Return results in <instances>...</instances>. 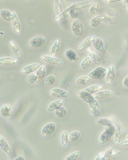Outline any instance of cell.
<instances>
[{
  "instance_id": "6da1fadb",
  "label": "cell",
  "mask_w": 128,
  "mask_h": 160,
  "mask_svg": "<svg viewBox=\"0 0 128 160\" xmlns=\"http://www.w3.org/2000/svg\"><path fill=\"white\" fill-rule=\"evenodd\" d=\"M77 96H78V98H80L81 99H83L84 102L87 103L89 105L90 108L100 109V104H99V102H98V100H97L96 98L93 97V95L87 94V93L83 92L82 90H80V91L77 92Z\"/></svg>"
},
{
  "instance_id": "7a4b0ae2",
  "label": "cell",
  "mask_w": 128,
  "mask_h": 160,
  "mask_svg": "<svg viewBox=\"0 0 128 160\" xmlns=\"http://www.w3.org/2000/svg\"><path fill=\"white\" fill-rule=\"evenodd\" d=\"M106 129L102 132V133L100 135V139H99V142L100 144H104L107 141L110 140V138H112L115 133V128L114 125H110V126H105Z\"/></svg>"
},
{
  "instance_id": "3957f363",
  "label": "cell",
  "mask_w": 128,
  "mask_h": 160,
  "mask_svg": "<svg viewBox=\"0 0 128 160\" xmlns=\"http://www.w3.org/2000/svg\"><path fill=\"white\" fill-rule=\"evenodd\" d=\"M107 73V69L104 68L102 66H98L95 69L90 71L88 73V76L90 77V79H94V80H101L104 77L106 76Z\"/></svg>"
},
{
  "instance_id": "277c9868",
  "label": "cell",
  "mask_w": 128,
  "mask_h": 160,
  "mask_svg": "<svg viewBox=\"0 0 128 160\" xmlns=\"http://www.w3.org/2000/svg\"><path fill=\"white\" fill-rule=\"evenodd\" d=\"M45 43V37H43V36H36V37L32 38V39L29 41L28 46L31 47V48H41Z\"/></svg>"
},
{
  "instance_id": "5b68a950",
  "label": "cell",
  "mask_w": 128,
  "mask_h": 160,
  "mask_svg": "<svg viewBox=\"0 0 128 160\" xmlns=\"http://www.w3.org/2000/svg\"><path fill=\"white\" fill-rule=\"evenodd\" d=\"M40 58H41V60H43L44 62L48 63V64H54V65H58V66L64 64V62L62 59L50 56V55H42Z\"/></svg>"
},
{
  "instance_id": "8992f818",
  "label": "cell",
  "mask_w": 128,
  "mask_h": 160,
  "mask_svg": "<svg viewBox=\"0 0 128 160\" xmlns=\"http://www.w3.org/2000/svg\"><path fill=\"white\" fill-rule=\"evenodd\" d=\"M72 32L76 36L80 37L83 34V25L81 22V21L78 19H74L72 22Z\"/></svg>"
},
{
  "instance_id": "52a82bcc",
  "label": "cell",
  "mask_w": 128,
  "mask_h": 160,
  "mask_svg": "<svg viewBox=\"0 0 128 160\" xmlns=\"http://www.w3.org/2000/svg\"><path fill=\"white\" fill-rule=\"evenodd\" d=\"M77 9H79V8H78V2L73 4V5L70 6L68 8H66L64 11L61 12V13H59L58 16L56 17V21H60V20L64 19V17H66L67 15H69V14H70L71 13H73L74 11H76Z\"/></svg>"
},
{
  "instance_id": "ba28073f",
  "label": "cell",
  "mask_w": 128,
  "mask_h": 160,
  "mask_svg": "<svg viewBox=\"0 0 128 160\" xmlns=\"http://www.w3.org/2000/svg\"><path fill=\"white\" fill-rule=\"evenodd\" d=\"M50 95L55 98H65L69 96V93L66 91V90H63V89H60V88H53L49 91Z\"/></svg>"
},
{
  "instance_id": "9c48e42d",
  "label": "cell",
  "mask_w": 128,
  "mask_h": 160,
  "mask_svg": "<svg viewBox=\"0 0 128 160\" xmlns=\"http://www.w3.org/2000/svg\"><path fill=\"white\" fill-rule=\"evenodd\" d=\"M56 131V124L55 122H49L43 126L41 129V134L43 136H49Z\"/></svg>"
},
{
  "instance_id": "30bf717a",
  "label": "cell",
  "mask_w": 128,
  "mask_h": 160,
  "mask_svg": "<svg viewBox=\"0 0 128 160\" xmlns=\"http://www.w3.org/2000/svg\"><path fill=\"white\" fill-rule=\"evenodd\" d=\"M0 114L5 118L10 117L12 115V114H13L12 106L10 104H4V105H2L1 108H0Z\"/></svg>"
},
{
  "instance_id": "8fae6325",
  "label": "cell",
  "mask_w": 128,
  "mask_h": 160,
  "mask_svg": "<svg viewBox=\"0 0 128 160\" xmlns=\"http://www.w3.org/2000/svg\"><path fill=\"white\" fill-rule=\"evenodd\" d=\"M18 63V59L12 58V57H5V58H0V65L3 66H11L15 65Z\"/></svg>"
},
{
  "instance_id": "7c38bea8",
  "label": "cell",
  "mask_w": 128,
  "mask_h": 160,
  "mask_svg": "<svg viewBox=\"0 0 128 160\" xmlns=\"http://www.w3.org/2000/svg\"><path fill=\"white\" fill-rule=\"evenodd\" d=\"M94 38H95L94 36H90V37L86 38V39H84L83 42L81 43V45H79V47H78V50H79V51H83V50L88 49L90 46L92 45Z\"/></svg>"
},
{
  "instance_id": "4fadbf2b",
  "label": "cell",
  "mask_w": 128,
  "mask_h": 160,
  "mask_svg": "<svg viewBox=\"0 0 128 160\" xmlns=\"http://www.w3.org/2000/svg\"><path fill=\"white\" fill-rule=\"evenodd\" d=\"M0 148L7 155H11L12 153V148L10 147L9 143L7 142L6 138H4L2 135H0Z\"/></svg>"
},
{
  "instance_id": "5bb4252c",
  "label": "cell",
  "mask_w": 128,
  "mask_h": 160,
  "mask_svg": "<svg viewBox=\"0 0 128 160\" xmlns=\"http://www.w3.org/2000/svg\"><path fill=\"white\" fill-rule=\"evenodd\" d=\"M12 24H13V29L14 32L16 33H20L21 30H22V26H21V22H20V20L17 16V13L15 12H12Z\"/></svg>"
},
{
  "instance_id": "9a60e30c",
  "label": "cell",
  "mask_w": 128,
  "mask_h": 160,
  "mask_svg": "<svg viewBox=\"0 0 128 160\" xmlns=\"http://www.w3.org/2000/svg\"><path fill=\"white\" fill-rule=\"evenodd\" d=\"M115 77V69L114 65H110L109 69L107 70V73H106V82L107 83H112L114 82Z\"/></svg>"
},
{
  "instance_id": "2e32d148",
  "label": "cell",
  "mask_w": 128,
  "mask_h": 160,
  "mask_svg": "<svg viewBox=\"0 0 128 160\" xmlns=\"http://www.w3.org/2000/svg\"><path fill=\"white\" fill-rule=\"evenodd\" d=\"M113 91L111 90H100L96 92L95 94H93V97L96 99H103V98H107L113 96Z\"/></svg>"
},
{
  "instance_id": "e0dca14e",
  "label": "cell",
  "mask_w": 128,
  "mask_h": 160,
  "mask_svg": "<svg viewBox=\"0 0 128 160\" xmlns=\"http://www.w3.org/2000/svg\"><path fill=\"white\" fill-rule=\"evenodd\" d=\"M39 66H40V64H38V63L28 64V65L24 66L21 72H22V73H32V72H34L38 70Z\"/></svg>"
},
{
  "instance_id": "ac0fdd59",
  "label": "cell",
  "mask_w": 128,
  "mask_h": 160,
  "mask_svg": "<svg viewBox=\"0 0 128 160\" xmlns=\"http://www.w3.org/2000/svg\"><path fill=\"white\" fill-rule=\"evenodd\" d=\"M9 45H10V48H11L12 51H13L18 58H22V57H23V50H22V48H20V46L17 45V43H16L14 40H10V41H9Z\"/></svg>"
},
{
  "instance_id": "d6986e66",
  "label": "cell",
  "mask_w": 128,
  "mask_h": 160,
  "mask_svg": "<svg viewBox=\"0 0 128 160\" xmlns=\"http://www.w3.org/2000/svg\"><path fill=\"white\" fill-rule=\"evenodd\" d=\"M64 56H65L66 59H68L70 62H73V63H75L79 59V56L77 55L76 52L73 49H67L64 53Z\"/></svg>"
},
{
  "instance_id": "ffe728a7",
  "label": "cell",
  "mask_w": 128,
  "mask_h": 160,
  "mask_svg": "<svg viewBox=\"0 0 128 160\" xmlns=\"http://www.w3.org/2000/svg\"><path fill=\"white\" fill-rule=\"evenodd\" d=\"M64 105V101L63 99H58V100H55V101H52L49 106L48 107V111L49 112H55L57 109H58L59 108L63 107Z\"/></svg>"
},
{
  "instance_id": "44dd1931",
  "label": "cell",
  "mask_w": 128,
  "mask_h": 160,
  "mask_svg": "<svg viewBox=\"0 0 128 160\" xmlns=\"http://www.w3.org/2000/svg\"><path fill=\"white\" fill-rule=\"evenodd\" d=\"M60 46H61V38H58V39L55 40V42L53 43V45L50 48V56L56 57V55L58 54L60 49Z\"/></svg>"
},
{
  "instance_id": "7402d4cb",
  "label": "cell",
  "mask_w": 128,
  "mask_h": 160,
  "mask_svg": "<svg viewBox=\"0 0 128 160\" xmlns=\"http://www.w3.org/2000/svg\"><path fill=\"white\" fill-rule=\"evenodd\" d=\"M45 73H46V67L44 65H40L39 67H38V69L36 71V82L38 83V82H40L42 80H43V78L45 76Z\"/></svg>"
},
{
  "instance_id": "603a6c76",
  "label": "cell",
  "mask_w": 128,
  "mask_h": 160,
  "mask_svg": "<svg viewBox=\"0 0 128 160\" xmlns=\"http://www.w3.org/2000/svg\"><path fill=\"white\" fill-rule=\"evenodd\" d=\"M101 88H102L101 85H90L89 87H87L86 89L82 90V91L87 93V94H90V95H93L98 91L101 90Z\"/></svg>"
},
{
  "instance_id": "cb8c5ba5",
  "label": "cell",
  "mask_w": 128,
  "mask_h": 160,
  "mask_svg": "<svg viewBox=\"0 0 128 160\" xmlns=\"http://www.w3.org/2000/svg\"><path fill=\"white\" fill-rule=\"evenodd\" d=\"M92 45L94 47V48L98 50V51H102L103 49H104V41H103L102 39L100 38H94V40H93V43H92Z\"/></svg>"
},
{
  "instance_id": "d4e9b609",
  "label": "cell",
  "mask_w": 128,
  "mask_h": 160,
  "mask_svg": "<svg viewBox=\"0 0 128 160\" xmlns=\"http://www.w3.org/2000/svg\"><path fill=\"white\" fill-rule=\"evenodd\" d=\"M88 53H89V58H90L91 61H93V63L96 64H100V62H101V59L100 58V56L97 54L96 52H94L92 49H89L88 50Z\"/></svg>"
},
{
  "instance_id": "484cf974",
  "label": "cell",
  "mask_w": 128,
  "mask_h": 160,
  "mask_svg": "<svg viewBox=\"0 0 128 160\" xmlns=\"http://www.w3.org/2000/svg\"><path fill=\"white\" fill-rule=\"evenodd\" d=\"M60 141H61V145L63 147H66L68 145L69 142V134L66 131H63L60 134Z\"/></svg>"
},
{
  "instance_id": "4316f807",
  "label": "cell",
  "mask_w": 128,
  "mask_h": 160,
  "mask_svg": "<svg viewBox=\"0 0 128 160\" xmlns=\"http://www.w3.org/2000/svg\"><path fill=\"white\" fill-rule=\"evenodd\" d=\"M0 16L5 20V21H7V22H10L12 21V12L9 11V10H7V9H3L0 11Z\"/></svg>"
},
{
  "instance_id": "83f0119b",
  "label": "cell",
  "mask_w": 128,
  "mask_h": 160,
  "mask_svg": "<svg viewBox=\"0 0 128 160\" xmlns=\"http://www.w3.org/2000/svg\"><path fill=\"white\" fill-rule=\"evenodd\" d=\"M104 20V16H101V15H97V16H94L92 19L90 20V24L91 27H97L99 26Z\"/></svg>"
},
{
  "instance_id": "f1b7e54d",
  "label": "cell",
  "mask_w": 128,
  "mask_h": 160,
  "mask_svg": "<svg viewBox=\"0 0 128 160\" xmlns=\"http://www.w3.org/2000/svg\"><path fill=\"white\" fill-rule=\"evenodd\" d=\"M114 135H115V142L116 143V144H119V142L121 141L120 140H121V135H122V129L120 125H117V126H116Z\"/></svg>"
},
{
  "instance_id": "f546056e",
  "label": "cell",
  "mask_w": 128,
  "mask_h": 160,
  "mask_svg": "<svg viewBox=\"0 0 128 160\" xmlns=\"http://www.w3.org/2000/svg\"><path fill=\"white\" fill-rule=\"evenodd\" d=\"M97 122L100 124V125H103V126H110V125H113V122L112 121L109 119V118H106V117H103L100 119H98Z\"/></svg>"
},
{
  "instance_id": "4dcf8cb0",
  "label": "cell",
  "mask_w": 128,
  "mask_h": 160,
  "mask_svg": "<svg viewBox=\"0 0 128 160\" xmlns=\"http://www.w3.org/2000/svg\"><path fill=\"white\" fill-rule=\"evenodd\" d=\"M66 114H67V109L65 108L64 107H61V108H59L57 109V110L55 111V115H56V116L60 117V118L64 117Z\"/></svg>"
},
{
  "instance_id": "1f68e13d",
  "label": "cell",
  "mask_w": 128,
  "mask_h": 160,
  "mask_svg": "<svg viewBox=\"0 0 128 160\" xmlns=\"http://www.w3.org/2000/svg\"><path fill=\"white\" fill-rule=\"evenodd\" d=\"M90 81V77L88 75H83V76L79 77L76 80V83L79 85H85L87 84Z\"/></svg>"
},
{
  "instance_id": "d6a6232c",
  "label": "cell",
  "mask_w": 128,
  "mask_h": 160,
  "mask_svg": "<svg viewBox=\"0 0 128 160\" xmlns=\"http://www.w3.org/2000/svg\"><path fill=\"white\" fill-rule=\"evenodd\" d=\"M80 137H81V132L79 131H74L69 134V141L74 142L78 141Z\"/></svg>"
},
{
  "instance_id": "836d02e7",
  "label": "cell",
  "mask_w": 128,
  "mask_h": 160,
  "mask_svg": "<svg viewBox=\"0 0 128 160\" xmlns=\"http://www.w3.org/2000/svg\"><path fill=\"white\" fill-rule=\"evenodd\" d=\"M112 151H113V148L109 147L105 152H103V160H109L112 157Z\"/></svg>"
},
{
  "instance_id": "e575fe53",
  "label": "cell",
  "mask_w": 128,
  "mask_h": 160,
  "mask_svg": "<svg viewBox=\"0 0 128 160\" xmlns=\"http://www.w3.org/2000/svg\"><path fill=\"white\" fill-rule=\"evenodd\" d=\"M99 11H100V6L98 3H93L89 9V13L90 14H96V13H99Z\"/></svg>"
},
{
  "instance_id": "d590c367",
  "label": "cell",
  "mask_w": 128,
  "mask_h": 160,
  "mask_svg": "<svg viewBox=\"0 0 128 160\" xmlns=\"http://www.w3.org/2000/svg\"><path fill=\"white\" fill-rule=\"evenodd\" d=\"M90 63H91V60H90V58L89 57H87V58H85L83 59V61H82V63H81V68L83 69V70H85V69H87L89 66H90Z\"/></svg>"
},
{
  "instance_id": "8d00e7d4",
  "label": "cell",
  "mask_w": 128,
  "mask_h": 160,
  "mask_svg": "<svg viewBox=\"0 0 128 160\" xmlns=\"http://www.w3.org/2000/svg\"><path fill=\"white\" fill-rule=\"evenodd\" d=\"M56 76L55 75H49V76L46 77L45 79V83L46 85H49V86H50V85H53V84L56 82Z\"/></svg>"
},
{
  "instance_id": "74e56055",
  "label": "cell",
  "mask_w": 128,
  "mask_h": 160,
  "mask_svg": "<svg viewBox=\"0 0 128 160\" xmlns=\"http://www.w3.org/2000/svg\"><path fill=\"white\" fill-rule=\"evenodd\" d=\"M79 151H74V152H73V153H71L70 155H68L64 160H76L78 158H79Z\"/></svg>"
},
{
  "instance_id": "f35d334b",
  "label": "cell",
  "mask_w": 128,
  "mask_h": 160,
  "mask_svg": "<svg viewBox=\"0 0 128 160\" xmlns=\"http://www.w3.org/2000/svg\"><path fill=\"white\" fill-rule=\"evenodd\" d=\"M27 81L29 82V83L33 84L36 82V74L35 73H31V74H29V76L27 77Z\"/></svg>"
},
{
  "instance_id": "ab89813d",
  "label": "cell",
  "mask_w": 128,
  "mask_h": 160,
  "mask_svg": "<svg viewBox=\"0 0 128 160\" xmlns=\"http://www.w3.org/2000/svg\"><path fill=\"white\" fill-rule=\"evenodd\" d=\"M90 113L91 115H93V116H99V115H100V109H90Z\"/></svg>"
},
{
  "instance_id": "60d3db41",
  "label": "cell",
  "mask_w": 128,
  "mask_h": 160,
  "mask_svg": "<svg viewBox=\"0 0 128 160\" xmlns=\"http://www.w3.org/2000/svg\"><path fill=\"white\" fill-rule=\"evenodd\" d=\"M123 85L125 86V88H128V76L125 77V79L123 81Z\"/></svg>"
},
{
  "instance_id": "b9f144b4",
  "label": "cell",
  "mask_w": 128,
  "mask_h": 160,
  "mask_svg": "<svg viewBox=\"0 0 128 160\" xmlns=\"http://www.w3.org/2000/svg\"><path fill=\"white\" fill-rule=\"evenodd\" d=\"M119 144L121 145V146H125V147H126V146H128V140L126 139V140H125V141H122L119 142Z\"/></svg>"
},
{
  "instance_id": "7bdbcfd3",
  "label": "cell",
  "mask_w": 128,
  "mask_h": 160,
  "mask_svg": "<svg viewBox=\"0 0 128 160\" xmlns=\"http://www.w3.org/2000/svg\"><path fill=\"white\" fill-rule=\"evenodd\" d=\"M103 160V152L102 153H100L98 156H97L96 158H95V160Z\"/></svg>"
},
{
  "instance_id": "ee69618b",
  "label": "cell",
  "mask_w": 128,
  "mask_h": 160,
  "mask_svg": "<svg viewBox=\"0 0 128 160\" xmlns=\"http://www.w3.org/2000/svg\"><path fill=\"white\" fill-rule=\"evenodd\" d=\"M25 158H24V157H23V156H19V157H17L16 158H15V160H24Z\"/></svg>"
},
{
  "instance_id": "f6af8a7d",
  "label": "cell",
  "mask_w": 128,
  "mask_h": 160,
  "mask_svg": "<svg viewBox=\"0 0 128 160\" xmlns=\"http://www.w3.org/2000/svg\"><path fill=\"white\" fill-rule=\"evenodd\" d=\"M120 154V152L118 151V150H114L113 149V151H112V155H119Z\"/></svg>"
},
{
  "instance_id": "bcb514c9",
  "label": "cell",
  "mask_w": 128,
  "mask_h": 160,
  "mask_svg": "<svg viewBox=\"0 0 128 160\" xmlns=\"http://www.w3.org/2000/svg\"><path fill=\"white\" fill-rule=\"evenodd\" d=\"M105 2H107V3H114V2H117V1H114V0H109V1H105Z\"/></svg>"
}]
</instances>
